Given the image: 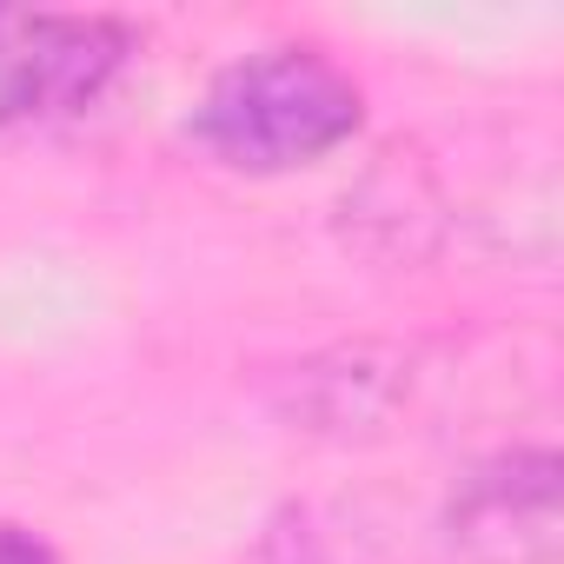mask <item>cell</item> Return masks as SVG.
Here are the masks:
<instances>
[{
    "mask_svg": "<svg viewBox=\"0 0 564 564\" xmlns=\"http://www.w3.org/2000/svg\"><path fill=\"white\" fill-rule=\"evenodd\" d=\"M366 120L359 80L306 41L259 47L213 74L186 133L232 173H300L339 153Z\"/></svg>",
    "mask_w": 564,
    "mask_h": 564,
    "instance_id": "cell-1",
    "label": "cell"
},
{
    "mask_svg": "<svg viewBox=\"0 0 564 564\" xmlns=\"http://www.w3.org/2000/svg\"><path fill=\"white\" fill-rule=\"evenodd\" d=\"M133 28L113 14L0 8V133L87 113L133 61Z\"/></svg>",
    "mask_w": 564,
    "mask_h": 564,
    "instance_id": "cell-2",
    "label": "cell"
},
{
    "mask_svg": "<svg viewBox=\"0 0 564 564\" xmlns=\"http://www.w3.org/2000/svg\"><path fill=\"white\" fill-rule=\"evenodd\" d=\"M438 551L452 564H557L564 551V465L551 445L478 458L438 505Z\"/></svg>",
    "mask_w": 564,
    "mask_h": 564,
    "instance_id": "cell-3",
    "label": "cell"
},
{
    "mask_svg": "<svg viewBox=\"0 0 564 564\" xmlns=\"http://www.w3.org/2000/svg\"><path fill=\"white\" fill-rule=\"evenodd\" d=\"M419 392H425V366L412 346H379V339H359V346H333V352H313L300 359L286 379H279L272 405L293 432L306 438H386L399 432L412 412H419Z\"/></svg>",
    "mask_w": 564,
    "mask_h": 564,
    "instance_id": "cell-4",
    "label": "cell"
},
{
    "mask_svg": "<svg viewBox=\"0 0 564 564\" xmlns=\"http://www.w3.org/2000/svg\"><path fill=\"white\" fill-rule=\"evenodd\" d=\"M0 564H61V557H54V544H47L41 531L0 518Z\"/></svg>",
    "mask_w": 564,
    "mask_h": 564,
    "instance_id": "cell-5",
    "label": "cell"
}]
</instances>
